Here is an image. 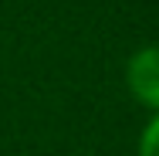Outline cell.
Returning a JSON list of instances; mask_svg holds the SVG:
<instances>
[{
    "label": "cell",
    "instance_id": "1",
    "mask_svg": "<svg viewBox=\"0 0 159 156\" xmlns=\"http://www.w3.org/2000/svg\"><path fill=\"white\" fill-rule=\"evenodd\" d=\"M129 85L146 105L159 109V48H142L129 61Z\"/></svg>",
    "mask_w": 159,
    "mask_h": 156
},
{
    "label": "cell",
    "instance_id": "2",
    "mask_svg": "<svg viewBox=\"0 0 159 156\" xmlns=\"http://www.w3.org/2000/svg\"><path fill=\"white\" fill-rule=\"evenodd\" d=\"M139 156H159V116L146 125V132H142V146H139Z\"/></svg>",
    "mask_w": 159,
    "mask_h": 156
}]
</instances>
